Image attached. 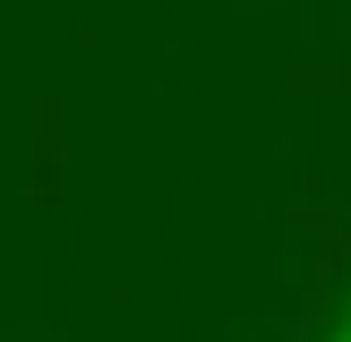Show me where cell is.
<instances>
[{
	"label": "cell",
	"instance_id": "6da1fadb",
	"mask_svg": "<svg viewBox=\"0 0 351 342\" xmlns=\"http://www.w3.org/2000/svg\"><path fill=\"white\" fill-rule=\"evenodd\" d=\"M317 342H351V282L326 300V317H317Z\"/></svg>",
	"mask_w": 351,
	"mask_h": 342
}]
</instances>
